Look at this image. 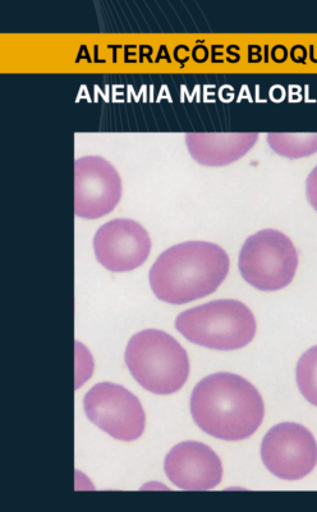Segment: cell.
Listing matches in <instances>:
<instances>
[{"label":"cell","mask_w":317,"mask_h":512,"mask_svg":"<svg viewBox=\"0 0 317 512\" xmlns=\"http://www.w3.org/2000/svg\"><path fill=\"white\" fill-rule=\"evenodd\" d=\"M197 427L223 441H243L263 424L265 405L260 392L247 379L217 373L202 379L191 396Z\"/></svg>","instance_id":"1"},{"label":"cell","mask_w":317,"mask_h":512,"mask_svg":"<svg viewBox=\"0 0 317 512\" xmlns=\"http://www.w3.org/2000/svg\"><path fill=\"white\" fill-rule=\"evenodd\" d=\"M231 260L213 242L187 241L165 250L150 269V286L164 303L183 305L217 291Z\"/></svg>","instance_id":"2"},{"label":"cell","mask_w":317,"mask_h":512,"mask_svg":"<svg viewBox=\"0 0 317 512\" xmlns=\"http://www.w3.org/2000/svg\"><path fill=\"white\" fill-rule=\"evenodd\" d=\"M124 358L133 378L155 395L178 392L190 376L186 350L159 329H146L133 336Z\"/></svg>","instance_id":"3"},{"label":"cell","mask_w":317,"mask_h":512,"mask_svg":"<svg viewBox=\"0 0 317 512\" xmlns=\"http://www.w3.org/2000/svg\"><path fill=\"white\" fill-rule=\"evenodd\" d=\"M176 328L192 344L220 351L240 350L256 335V319L237 300H217L178 315Z\"/></svg>","instance_id":"4"},{"label":"cell","mask_w":317,"mask_h":512,"mask_svg":"<svg viewBox=\"0 0 317 512\" xmlns=\"http://www.w3.org/2000/svg\"><path fill=\"white\" fill-rule=\"evenodd\" d=\"M238 267L243 280L257 290H282L296 276L297 250L283 232L259 231L243 244Z\"/></svg>","instance_id":"5"},{"label":"cell","mask_w":317,"mask_h":512,"mask_svg":"<svg viewBox=\"0 0 317 512\" xmlns=\"http://www.w3.org/2000/svg\"><path fill=\"white\" fill-rule=\"evenodd\" d=\"M84 406L87 418L118 441H135L145 431L140 400L119 384H96L86 393Z\"/></svg>","instance_id":"6"},{"label":"cell","mask_w":317,"mask_h":512,"mask_svg":"<svg viewBox=\"0 0 317 512\" xmlns=\"http://www.w3.org/2000/svg\"><path fill=\"white\" fill-rule=\"evenodd\" d=\"M261 457L275 477L300 480L317 465V442L314 434L301 424H278L266 433Z\"/></svg>","instance_id":"7"},{"label":"cell","mask_w":317,"mask_h":512,"mask_svg":"<svg viewBox=\"0 0 317 512\" xmlns=\"http://www.w3.org/2000/svg\"><path fill=\"white\" fill-rule=\"evenodd\" d=\"M122 198L121 176L103 157H84L75 162V212L85 219H98L116 209Z\"/></svg>","instance_id":"8"},{"label":"cell","mask_w":317,"mask_h":512,"mask_svg":"<svg viewBox=\"0 0 317 512\" xmlns=\"http://www.w3.org/2000/svg\"><path fill=\"white\" fill-rule=\"evenodd\" d=\"M96 259L112 272H130L149 258V232L132 219H113L101 226L94 237Z\"/></svg>","instance_id":"9"},{"label":"cell","mask_w":317,"mask_h":512,"mask_svg":"<svg viewBox=\"0 0 317 512\" xmlns=\"http://www.w3.org/2000/svg\"><path fill=\"white\" fill-rule=\"evenodd\" d=\"M165 474L174 486L187 491H206L222 482L223 465L213 448L187 441L174 446L164 463Z\"/></svg>","instance_id":"10"},{"label":"cell","mask_w":317,"mask_h":512,"mask_svg":"<svg viewBox=\"0 0 317 512\" xmlns=\"http://www.w3.org/2000/svg\"><path fill=\"white\" fill-rule=\"evenodd\" d=\"M259 134L257 132H241V134H204L191 132L186 135L188 152L191 157L208 167L228 166L245 157L250 152Z\"/></svg>","instance_id":"11"},{"label":"cell","mask_w":317,"mask_h":512,"mask_svg":"<svg viewBox=\"0 0 317 512\" xmlns=\"http://www.w3.org/2000/svg\"><path fill=\"white\" fill-rule=\"evenodd\" d=\"M268 143L275 153L289 159L310 157L317 152V134H269Z\"/></svg>","instance_id":"12"},{"label":"cell","mask_w":317,"mask_h":512,"mask_svg":"<svg viewBox=\"0 0 317 512\" xmlns=\"http://www.w3.org/2000/svg\"><path fill=\"white\" fill-rule=\"evenodd\" d=\"M296 376L303 397L310 404L317 406V346L312 347L301 356Z\"/></svg>","instance_id":"13"},{"label":"cell","mask_w":317,"mask_h":512,"mask_svg":"<svg viewBox=\"0 0 317 512\" xmlns=\"http://www.w3.org/2000/svg\"><path fill=\"white\" fill-rule=\"evenodd\" d=\"M306 195L309 199L311 207L317 212V166L312 169L306 181Z\"/></svg>","instance_id":"14"}]
</instances>
